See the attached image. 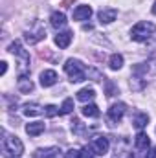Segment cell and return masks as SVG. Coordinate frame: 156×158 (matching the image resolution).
I'll return each mask as SVG.
<instances>
[{
	"mask_svg": "<svg viewBox=\"0 0 156 158\" xmlns=\"http://www.w3.org/2000/svg\"><path fill=\"white\" fill-rule=\"evenodd\" d=\"M9 52H11L15 57H18V74H20V76H28V74H30V53L22 48L20 40L11 42V44H9Z\"/></svg>",
	"mask_w": 156,
	"mask_h": 158,
	"instance_id": "1",
	"label": "cell"
},
{
	"mask_svg": "<svg viewBox=\"0 0 156 158\" xmlns=\"http://www.w3.org/2000/svg\"><path fill=\"white\" fill-rule=\"evenodd\" d=\"M64 72L68 74V77L72 83H81L86 77V68L83 66V63L77 59H68L64 63Z\"/></svg>",
	"mask_w": 156,
	"mask_h": 158,
	"instance_id": "2",
	"label": "cell"
},
{
	"mask_svg": "<svg viewBox=\"0 0 156 158\" xmlns=\"http://www.w3.org/2000/svg\"><path fill=\"white\" fill-rule=\"evenodd\" d=\"M156 31V26L153 22H145V20H142V22H138L132 30H130V37L132 40H147L153 33Z\"/></svg>",
	"mask_w": 156,
	"mask_h": 158,
	"instance_id": "3",
	"label": "cell"
},
{
	"mask_svg": "<svg viewBox=\"0 0 156 158\" xmlns=\"http://www.w3.org/2000/svg\"><path fill=\"white\" fill-rule=\"evenodd\" d=\"M24 153V143L17 136H7L4 140V155L7 158H20Z\"/></svg>",
	"mask_w": 156,
	"mask_h": 158,
	"instance_id": "4",
	"label": "cell"
},
{
	"mask_svg": "<svg viewBox=\"0 0 156 158\" xmlns=\"http://www.w3.org/2000/svg\"><path fill=\"white\" fill-rule=\"evenodd\" d=\"M149 145H151L149 136H147L145 132H138V136H136V140H134V147H136L134 158H143V153H147Z\"/></svg>",
	"mask_w": 156,
	"mask_h": 158,
	"instance_id": "5",
	"label": "cell"
},
{
	"mask_svg": "<svg viewBox=\"0 0 156 158\" xmlns=\"http://www.w3.org/2000/svg\"><path fill=\"white\" fill-rule=\"evenodd\" d=\"M109 147H110V143H109V138H105V136H97V138H94V142H92V151H94V155H99V156H103V155H107L109 153Z\"/></svg>",
	"mask_w": 156,
	"mask_h": 158,
	"instance_id": "6",
	"label": "cell"
},
{
	"mask_svg": "<svg viewBox=\"0 0 156 158\" xmlns=\"http://www.w3.org/2000/svg\"><path fill=\"white\" fill-rule=\"evenodd\" d=\"M24 39H26V42H30V44H37L39 40L46 39V31H44V28L39 24L37 30H30V31H26V33H24Z\"/></svg>",
	"mask_w": 156,
	"mask_h": 158,
	"instance_id": "7",
	"label": "cell"
},
{
	"mask_svg": "<svg viewBox=\"0 0 156 158\" xmlns=\"http://www.w3.org/2000/svg\"><path fill=\"white\" fill-rule=\"evenodd\" d=\"M125 110H127V107H125V103H114L110 109H109V119L110 121H119V119L125 116Z\"/></svg>",
	"mask_w": 156,
	"mask_h": 158,
	"instance_id": "8",
	"label": "cell"
},
{
	"mask_svg": "<svg viewBox=\"0 0 156 158\" xmlns=\"http://www.w3.org/2000/svg\"><path fill=\"white\" fill-rule=\"evenodd\" d=\"M97 17H99V22L101 24H110V22H114L117 17V11L114 7H109V9H101L99 13H97Z\"/></svg>",
	"mask_w": 156,
	"mask_h": 158,
	"instance_id": "9",
	"label": "cell"
},
{
	"mask_svg": "<svg viewBox=\"0 0 156 158\" xmlns=\"http://www.w3.org/2000/svg\"><path fill=\"white\" fill-rule=\"evenodd\" d=\"M59 153H61L59 147H42V149H37L33 153V156L35 158H57Z\"/></svg>",
	"mask_w": 156,
	"mask_h": 158,
	"instance_id": "10",
	"label": "cell"
},
{
	"mask_svg": "<svg viewBox=\"0 0 156 158\" xmlns=\"http://www.w3.org/2000/svg\"><path fill=\"white\" fill-rule=\"evenodd\" d=\"M90 15H92V7L90 6L83 4V6H77L74 9V20H88Z\"/></svg>",
	"mask_w": 156,
	"mask_h": 158,
	"instance_id": "11",
	"label": "cell"
},
{
	"mask_svg": "<svg viewBox=\"0 0 156 158\" xmlns=\"http://www.w3.org/2000/svg\"><path fill=\"white\" fill-rule=\"evenodd\" d=\"M72 39H74L72 31H63V33L55 35V44H57V46H59L61 50H64V48H68V46H70Z\"/></svg>",
	"mask_w": 156,
	"mask_h": 158,
	"instance_id": "12",
	"label": "cell"
},
{
	"mask_svg": "<svg viewBox=\"0 0 156 158\" xmlns=\"http://www.w3.org/2000/svg\"><path fill=\"white\" fill-rule=\"evenodd\" d=\"M57 83V74L55 70H44L40 74V85L42 86H53Z\"/></svg>",
	"mask_w": 156,
	"mask_h": 158,
	"instance_id": "13",
	"label": "cell"
},
{
	"mask_svg": "<svg viewBox=\"0 0 156 158\" xmlns=\"http://www.w3.org/2000/svg\"><path fill=\"white\" fill-rule=\"evenodd\" d=\"M50 24H51L55 30L63 28V26L66 24V15H64L63 11H55V13H51V17H50Z\"/></svg>",
	"mask_w": 156,
	"mask_h": 158,
	"instance_id": "14",
	"label": "cell"
},
{
	"mask_svg": "<svg viewBox=\"0 0 156 158\" xmlns=\"http://www.w3.org/2000/svg\"><path fill=\"white\" fill-rule=\"evenodd\" d=\"M26 132L30 136H39L44 132V123L42 121H33V123H28L26 125Z\"/></svg>",
	"mask_w": 156,
	"mask_h": 158,
	"instance_id": "15",
	"label": "cell"
},
{
	"mask_svg": "<svg viewBox=\"0 0 156 158\" xmlns=\"http://www.w3.org/2000/svg\"><path fill=\"white\" fill-rule=\"evenodd\" d=\"M147 123H149V116H147L145 112H138V114L134 116V119H132V125H134L138 131H142Z\"/></svg>",
	"mask_w": 156,
	"mask_h": 158,
	"instance_id": "16",
	"label": "cell"
},
{
	"mask_svg": "<svg viewBox=\"0 0 156 158\" xmlns=\"http://www.w3.org/2000/svg\"><path fill=\"white\" fill-rule=\"evenodd\" d=\"M18 90H20L22 94L31 92V90H33V83H31V79H28L26 76H20V77H18Z\"/></svg>",
	"mask_w": 156,
	"mask_h": 158,
	"instance_id": "17",
	"label": "cell"
},
{
	"mask_svg": "<svg viewBox=\"0 0 156 158\" xmlns=\"http://www.w3.org/2000/svg\"><path fill=\"white\" fill-rule=\"evenodd\" d=\"M81 112H83V116H86V118H97V116H99V109H97V105H94V103L84 105V107L81 109Z\"/></svg>",
	"mask_w": 156,
	"mask_h": 158,
	"instance_id": "18",
	"label": "cell"
},
{
	"mask_svg": "<svg viewBox=\"0 0 156 158\" xmlns=\"http://www.w3.org/2000/svg\"><path fill=\"white\" fill-rule=\"evenodd\" d=\"M109 66H110L112 70H119V68L123 66V55H121V53H112L110 59H109Z\"/></svg>",
	"mask_w": 156,
	"mask_h": 158,
	"instance_id": "19",
	"label": "cell"
},
{
	"mask_svg": "<svg viewBox=\"0 0 156 158\" xmlns=\"http://www.w3.org/2000/svg\"><path fill=\"white\" fill-rule=\"evenodd\" d=\"M94 96H96L94 88H88V86L77 92V99L79 101H90V99H94Z\"/></svg>",
	"mask_w": 156,
	"mask_h": 158,
	"instance_id": "20",
	"label": "cell"
},
{
	"mask_svg": "<svg viewBox=\"0 0 156 158\" xmlns=\"http://www.w3.org/2000/svg\"><path fill=\"white\" fill-rule=\"evenodd\" d=\"M74 110V99L72 98H66L64 101H63V105H61V109H59V114H63V116H66V114H70Z\"/></svg>",
	"mask_w": 156,
	"mask_h": 158,
	"instance_id": "21",
	"label": "cell"
},
{
	"mask_svg": "<svg viewBox=\"0 0 156 158\" xmlns=\"http://www.w3.org/2000/svg\"><path fill=\"white\" fill-rule=\"evenodd\" d=\"M42 112H44V110L40 109L37 103H31V105H26V107H24V114H26V116H39Z\"/></svg>",
	"mask_w": 156,
	"mask_h": 158,
	"instance_id": "22",
	"label": "cell"
},
{
	"mask_svg": "<svg viewBox=\"0 0 156 158\" xmlns=\"http://www.w3.org/2000/svg\"><path fill=\"white\" fill-rule=\"evenodd\" d=\"M44 114H46L48 118H53V116L59 114V109H57L55 105H48V107H44Z\"/></svg>",
	"mask_w": 156,
	"mask_h": 158,
	"instance_id": "23",
	"label": "cell"
},
{
	"mask_svg": "<svg viewBox=\"0 0 156 158\" xmlns=\"http://www.w3.org/2000/svg\"><path fill=\"white\" fill-rule=\"evenodd\" d=\"M105 88H107V96H114V94H117V88H116V85H114L112 81H107V83H105Z\"/></svg>",
	"mask_w": 156,
	"mask_h": 158,
	"instance_id": "24",
	"label": "cell"
},
{
	"mask_svg": "<svg viewBox=\"0 0 156 158\" xmlns=\"http://www.w3.org/2000/svg\"><path fill=\"white\" fill-rule=\"evenodd\" d=\"M81 158H94V151H92V149H88V147L81 149Z\"/></svg>",
	"mask_w": 156,
	"mask_h": 158,
	"instance_id": "25",
	"label": "cell"
},
{
	"mask_svg": "<svg viewBox=\"0 0 156 158\" xmlns=\"http://www.w3.org/2000/svg\"><path fill=\"white\" fill-rule=\"evenodd\" d=\"M64 158H81V151H77V149H70Z\"/></svg>",
	"mask_w": 156,
	"mask_h": 158,
	"instance_id": "26",
	"label": "cell"
},
{
	"mask_svg": "<svg viewBox=\"0 0 156 158\" xmlns=\"http://www.w3.org/2000/svg\"><path fill=\"white\" fill-rule=\"evenodd\" d=\"M147 158H156V147L151 149V153H147Z\"/></svg>",
	"mask_w": 156,
	"mask_h": 158,
	"instance_id": "27",
	"label": "cell"
},
{
	"mask_svg": "<svg viewBox=\"0 0 156 158\" xmlns=\"http://www.w3.org/2000/svg\"><path fill=\"white\" fill-rule=\"evenodd\" d=\"M0 64H2V74H6V72H7V63H6V61H2Z\"/></svg>",
	"mask_w": 156,
	"mask_h": 158,
	"instance_id": "28",
	"label": "cell"
},
{
	"mask_svg": "<svg viewBox=\"0 0 156 158\" xmlns=\"http://www.w3.org/2000/svg\"><path fill=\"white\" fill-rule=\"evenodd\" d=\"M153 13L156 15V2H154V6H153Z\"/></svg>",
	"mask_w": 156,
	"mask_h": 158,
	"instance_id": "29",
	"label": "cell"
}]
</instances>
